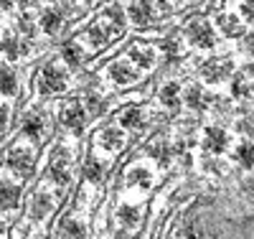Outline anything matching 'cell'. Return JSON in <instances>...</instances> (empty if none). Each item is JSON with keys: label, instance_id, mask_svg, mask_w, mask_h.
<instances>
[{"label": "cell", "instance_id": "obj_26", "mask_svg": "<svg viewBox=\"0 0 254 239\" xmlns=\"http://www.w3.org/2000/svg\"><path fill=\"white\" fill-rule=\"evenodd\" d=\"M15 89H18L15 74H13L10 69H5V67H0V94L10 97V94H15Z\"/></svg>", "mask_w": 254, "mask_h": 239}, {"label": "cell", "instance_id": "obj_3", "mask_svg": "<svg viewBox=\"0 0 254 239\" xmlns=\"http://www.w3.org/2000/svg\"><path fill=\"white\" fill-rule=\"evenodd\" d=\"M66 89H69V81H66L64 69H59L56 64L44 67V72H41V77H38V92L41 94H61Z\"/></svg>", "mask_w": 254, "mask_h": 239}, {"label": "cell", "instance_id": "obj_14", "mask_svg": "<svg viewBox=\"0 0 254 239\" xmlns=\"http://www.w3.org/2000/svg\"><path fill=\"white\" fill-rule=\"evenodd\" d=\"M107 77H110L115 84H132L140 74H137V69H132L127 61H115V64H110Z\"/></svg>", "mask_w": 254, "mask_h": 239}, {"label": "cell", "instance_id": "obj_20", "mask_svg": "<svg viewBox=\"0 0 254 239\" xmlns=\"http://www.w3.org/2000/svg\"><path fill=\"white\" fill-rule=\"evenodd\" d=\"M0 54H3L5 59H10V61H15V59H20L26 54V46L15 36H5L3 41H0Z\"/></svg>", "mask_w": 254, "mask_h": 239}, {"label": "cell", "instance_id": "obj_10", "mask_svg": "<svg viewBox=\"0 0 254 239\" xmlns=\"http://www.w3.org/2000/svg\"><path fill=\"white\" fill-rule=\"evenodd\" d=\"M158 15V8H155V0H135V3L130 5V18H132V23L145 28V26H150L153 20Z\"/></svg>", "mask_w": 254, "mask_h": 239}, {"label": "cell", "instance_id": "obj_30", "mask_svg": "<svg viewBox=\"0 0 254 239\" xmlns=\"http://www.w3.org/2000/svg\"><path fill=\"white\" fill-rule=\"evenodd\" d=\"M64 59L76 67V64L81 61V49L76 46V43H66V46H64Z\"/></svg>", "mask_w": 254, "mask_h": 239}, {"label": "cell", "instance_id": "obj_16", "mask_svg": "<svg viewBox=\"0 0 254 239\" xmlns=\"http://www.w3.org/2000/svg\"><path fill=\"white\" fill-rule=\"evenodd\" d=\"M155 49L153 46H145V43H135L130 49V59L137 64V69H153L155 67Z\"/></svg>", "mask_w": 254, "mask_h": 239}, {"label": "cell", "instance_id": "obj_32", "mask_svg": "<svg viewBox=\"0 0 254 239\" xmlns=\"http://www.w3.org/2000/svg\"><path fill=\"white\" fill-rule=\"evenodd\" d=\"M242 18L254 26V0H244L242 3Z\"/></svg>", "mask_w": 254, "mask_h": 239}, {"label": "cell", "instance_id": "obj_36", "mask_svg": "<svg viewBox=\"0 0 254 239\" xmlns=\"http://www.w3.org/2000/svg\"><path fill=\"white\" fill-rule=\"evenodd\" d=\"M163 49H165L168 59H176V56H178V43H171V41H165V43H163Z\"/></svg>", "mask_w": 254, "mask_h": 239}, {"label": "cell", "instance_id": "obj_33", "mask_svg": "<svg viewBox=\"0 0 254 239\" xmlns=\"http://www.w3.org/2000/svg\"><path fill=\"white\" fill-rule=\"evenodd\" d=\"M231 89H234V94H237V97H244V94H249V84H247V79H244V77H237V79H234V86H231Z\"/></svg>", "mask_w": 254, "mask_h": 239}, {"label": "cell", "instance_id": "obj_35", "mask_svg": "<svg viewBox=\"0 0 254 239\" xmlns=\"http://www.w3.org/2000/svg\"><path fill=\"white\" fill-rule=\"evenodd\" d=\"M18 28L23 31L26 36H33V28H36V26L31 23V18H26V15H23V18H20V23H18Z\"/></svg>", "mask_w": 254, "mask_h": 239}, {"label": "cell", "instance_id": "obj_11", "mask_svg": "<svg viewBox=\"0 0 254 239\" xmlns=\"http://www.w3.org/2000/svg\"><path fill=\"white\" fill-rule=\"evenodd\" d=\"M97 148L104 150V153H120V150L125 148V133H122V127H107V130H102L99 138H97Z\"/></svg>", "mask_w": 254, "mask_h": 239}, {"label": "cell", "instance_id": "obj_31", "mask_svg": "<svg viewBox=\"0 0 254 239\" xmlns=\"http://www.w3.org/2000/svg\"><path fill=\"white\" fill-rule=\"evenodd\" d=\"M87 107H89V115H94V117H99L104 112V102L97 94H87Z\"/></svg>", "mask_w": 254, "mask_h": 239}, {"label": "cell", "instance_id": "obj_21", "mask_svg": "<svg viewBox=\"0 0 254 239\" xmlns=\"http://www.w3.org/2000/svg\"><path fill=\"white\" fill-rule=\"evenodd\" d=\"M234 160L244 168V170H254V143H239L234 150Z\"/></svg>", "mask_w": 254, "mask_h": 239}, {"label": "cell", "instance_id": "obj_28", "mask_svg": "<svg viewBox=\"0 0 254 239\" xmlns=\"http://www.w3.org/2000/svg\"><path fill=\"white\" fill-rule=\"evenodd\" d=\"M84 176H87L92 183H99L104 178V163H99L97 158H89L84 163Z\"/></svg>", "mask_w": 254, "mask_h": 239}, {"label": "cell", "instance_id": "obj_13", "mask_svg": "<svg viewBox=\"0 0 254 239\" xmlns=\"http://www.w3.org/2000/svg\"><path fill=\"white\" fill-rule=\"evenodd\" d=\"M115 216H117V222H120L125 229H135V227L140 224V219H142V206L125 201V204H120V206H117Z\"/></svg>", "mask_w": 254, "mask_h": 239}, {"label": "cell", "instance_id": "obj_6", "mask_svg": "<svg viewBox=\"0 0 254 239\" xmlns=\"http://www.w3.org/2000/svg\"><path fill=\"white\" fill-rule=\"evenodd\" d=\"M54 209H56V196H54L51 191L41 188V191H36V193H33V199H31V206H28V219H33V222H44Z\"/></svg>", "mask_w": 254, "mask_h": 239}, {"label": "cell", "instance_id": "obj_8", "mask_svg": "<svg viewBox=\"0 0 254 239\" xmlns=\"http://www.w3.org/2000/svg\"><path fill=\"white\" fill-rule=\"evenodd\" d=\"M231 72H234V64H231V59H226V56L208 59V61L203 64V69H201L203 79H206V81H211V84L224 81L226 77H231Z\"/></svg>", "mask_w": 254, "mask_h": 239}, {"label": "cell", "instance_id": "obj_1", "mask_svg": "<svg viewBox=\"0 0 254 239\" xmlns=\"http://www.w3.org/2000/svg\"><path fill=\"white\" fill-rule=\"evenodd\" d=\"M5 170L10 173V178H15V181L31 178V173L36 170V150L28 143L13 145L8 150V158H5Z\"/></svg>", "mask_w": 254, "mask_h": 239}, {"label": "cell", "instance_id": "obj_7", "mask_svg": "<svg viewBox=\"0 0 254 239\" xmlns=\"http://www.w3.org/2000/svg\"><path fill=\"white\" fill-rule=\"evenodd\" d=\"M51 176L59 186H66L71 181V153L66 148H56L51 158Z\"/></svg>", "mask_w": 254, "mask_h": 239}, {"label": "cell", "instance_id": "obj_27", "mask_svg": "<svg viewBox=\"0 0 254 239\" xmlns=\"http://www.w3.org/2000/svg\"><path fill=\"white\" fill-rule=\"evenodd\" d=\"M87 38H89V43L94 49H104V46H107V41H110V36H107V31H104L102 23H92L87 28Z\"/></svg>", "mask_w": 254, "mask_h": 239}, {"label": "cell", "instance_id": "obj_17", "mask_svg": "<svg viewBox=\"0 0 254 239\" xmlns=\"http://www.w3.org/2000/svg\"><path fill=\"white\" fill-rule=\"evenodd\" d=\"M216 23H219V31L229 38H242L244 31H242V23H239V15H231V13H221L216 18Z\"/></svg>", "mask_w": 254, "mask_h": 239}, {"label": "cell", "instance_id": "obj_29", "mask_svg": "<svg viewBox=\"0 0 254 239\" xmlns=\"http://www.w3.org/2000/svg\"><path fill=\"white\" fill-rule=\"evenodd\" d=\"M150 156H153L155 160H160V165L171 163V150H168L165 143H153V145H150Z\"/></svg>", "mask_w": 254, "mask_h": 239}, {"label": "cell", "instance_id": "obj_18", "mask_svg": "<svg viewBox=\"0 0 254 239\" xmlns=\"http://www.w3.org/2000/svg\"><path fill=\"white\" fill-rule=\"evenodd\" d=\"M64 239H89V229L87 222L79 219V216H71L64 224Z\"/></svg>", "mask_w": 254, "mask_h": 239}, {"label": "cell", "instance_id": "obj_5", "mask_svg": "<svg viewBox=\"0 0 254 239\" xmlns=\"http://www.w3.org/2000/svg\"><path fill=\"white\" fill-rule=\"evenodd\" d=\"M84 122H87V110H84V104L71 99L64 104V110H61V125L69 130V133L79 135L81 130H84Z\"/></svg>", "mask_w": 254, "mask_h": 239}, {"label": "cell", "instance_id": "obj_2", "mask_svg": "<svg viewBox=\"0 0 254 239\" xmlns=\"http://www.w3.org/2000/svg\"><path fill=\"white\" fill-rule=\"evenodd\" d=\"M186 38H188L190 46H196V49H214L216 46V33H214L208 20H203V18L190 20L188 28H186Z\"/></svg>", "mask_w": 254, "mask_h": 239}, {"label": "cell", "instance_id": "obj_23", "mask_svg": "<svg viewBox=\"0 0 254 239\" xmlns=\"http://www.w3.org/2000/svg\"><path fill=\"white\" fill-rule=\"evenodd\" d=\"M142 125V110L137 107H127V110L120 115V127L122 130H137Z\"/></svg>", "mask_w": 254, "mask_h": 239}, {"label": "cell", "instance_id": "obj_34", "mask_svg": "<svg viewBox=\"0 0 254 239\" xmlns=\"http://www.w3.org/2000/svg\"><path fill=\"white\" fill-rule=\"evenodd\" d=\"M8 117H10V107H8L5 102H0V130H5Z\"/></svg>", "mask_w": 254, "mask_h": 239}, {"label": "cell", "instance_id": "obj_24", "mask_svg": "<svg viewBox=\"0 0 254 239\" xmlns=\"http://www.w3.org/2000/svg\"><path fill=\"white\" fill-rule=\"evenodd\" d=\"M178 99H181V86L176 81L163 84V89H160V104L163 107H178Z\"/></svg>", "mask_w": 254, "mask_h": 239}, {"label": "cell", "instance_id": "obj_4", "mask_svg": "<svg viewBox=\"0 0 254 239\" xmlns=\"http://www.w3.org/2000/svg\"><path fill=\"white\" fill-rule=\"evenodd\" d=\"M125 186L132 196H145V193L153 188V173L145 165H132L125 176Z\"/></svg>", "mask_w": 254, "mask_h": 239}, {"label": "cell", "instance_id": "obj_38", "mask_svg": "<svg viewBox=\"0 0 254 239\" xmlns=\"http://www.w3.org/2000/svg\"><path fill=\"white\" fill-rule=\"evenodd\" d=\"M115 239H130V234H127V232H117Z\"/></svg>", "mask_w": 254, "mask_h": 239}, {"label": "cell", "instance_id": "obj_9", "mask_svg": "<svg viewBox=\"0 0 254 239\" xmlns=\"http://www.w3.org/2000/svg\"><path fill=\"white\" fill-rule=\"evenodd\" d=\"M229 143H231V138H229L226 130H221V127H206L203 130V148L208 153H214V156L226 153Z\"/></svg>", "mask_w": 254, "mask_h": 239}, {"label": "cell", "instance_id": "obj_22", "mask_svg": "<svg viewBox=\"0 0 254 239\" xmlns=\"http://www.w3.org/2000/svg\"><path fill=\"white\" fill-rule=\"evenodd\" d=\"M61 23H64V15L59 10H54V8L44 10V15H41V28H44L49 36H56L61 31Z\"/></svg>", "mask_w": 254, "mask_h": 239}, {"label": "cell", "instance_id": "obj_15", "mask_svg": "<svg viewBox=\"0 0 254 239\" xmlns=\"http://www.w3.org/2000/svg\"><path fill=\"white\" fill-rule=\"evenodd\" d=\"M104 20H107V26H104V31H107L110 38L115 36H122L125 31V13L120 5H110L107 10H104Z\"/></svg>", "mask_w": 254, "mask_h": 239}, {"label": "cell", "instance_id": "obj_25", "mask_svg": "<svg viewBox=\"0 0 254 239\" xmlns=\"http://www.w3.org/2000/svg\"><path fill=\"white\" fill-rule=\"evenodd\" d=\"M206 102H208V97L203 94L201 86H198V84H190L188 92H186V104L190 107V110H203Z\"/></svg>", "mask_w": 254, "mask_h": 239}, {"label": "cell", "instance_id": "obj_19", "mask_svg": "<svg viewBox=\"0 0 254 239\" xmlns=\"http://www.w3.org/2000/svg\"><path fill=\"white\" fill-rule=\"evenodd\" d=\"M20 130H23V135L31 138V140H41L46 133V127H44V117L41 115H28L23 120V125H20Z\"/></svg>", "mask_w": 254, "mask_h": 239}, {"label": "cell", "instance_id": "obj_12", "mask_svg": "<svg viewBox=\"0 0 254 239\" xmlns=\"http://www.w3.org/2000/svg\"><path fill=\"white\" fill-rule=\"evenodd\" d=\"M20 201V186L10 178H0V211L8 214V211H15Z\"/></svg>", "mask_w": 254, "mask_h": 239}, {"label": "cell", "instance_id": "obj_37", "mask_svg": "<svg viewBox=\"0 0 254 239\" xmlns=\"http://www.w3.org/2000/svg\"><path fill=\"white\" fill-rule=\"evenodd\" d=\"M13 8V0H0V13L3 10H10Z\"/></svg>", "mask_w": 254, "mask_h": 239}]
</instances>
